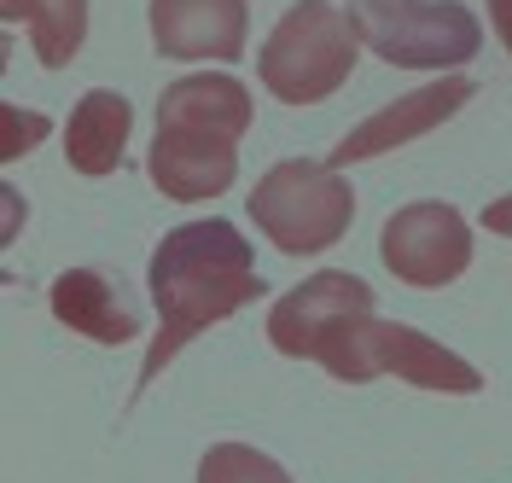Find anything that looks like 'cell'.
Returning a JSON list of instances; mask_svg holds the SVG:
<instances>
[{
	"mask_svg": "<svg viewBox=\"0 0 512 483\" xmlns=\"http://www.w3.org/2000/svg\"><path fill=\"white\" fill-rule=\"evenodd\" d=\"M146 291L158 303V338L140 367V390L158 379L175 355L187 350L204 326L239 315L251 297H262V274H256L251 239L233 222L210 216V222H187L163 233L152 268H146Z\"/></svg>",
	"mask_w": 512,
	"mask_h": 483,
	"instance_id": "cell-1",
	"label": "cell"
},
{
	"mask_svg": "<svg viewBox=\"0 0 512 483\" xmlns=\"http://www.w3.org/2000/svg\"><path fill=\"white\" fill-rule=\"evenodd\" d=\"M251 88L227 70L181 76L158 99V134L146 152V175L175 204L222 198L239 181V140L251 129Z\"/></svg>",
	"mask_w": 512,
	"mask_h": 483,
	"instance_id": "cell-2",
	"label": "cell"
},
{
	"mask_svg": "<svg viewBox=\"0 0 512 483\" xmlns=\"http://www.w3.org/2000/svg\"><path fill=\"white\" fill-rule=\"evenodd\" d=\"M315 361L344 379V385H367V379H408L419 390H443V396H478L483 373L466 355L431 344L419 326L402 321H379V315H350V321L326 326V338L315 344Z\"/></svg>",
	"mask_w": 512,
	"mask_h": 483,
	"instance_id": "cell-3",
	"label": "cell"
},
{
	"mask_svg": "<svg viewBox=\"0 0 512 483\" xmlns=\"http://www.w3.org/2000/svg\"><path fill=\"white\" fill-rule=\"evenodd\" d=\"M355 53H361V35L350 12H338L332 0H291L274 35L262 41L256 70L280 105H320L350 82Z\"/></svg>",
	"mask_w": 512,
	"mask_h": 483,
	"instance_id": "cell-4",
	"label": "cell"
},
{
	"mask_svg": "<svg viewBox=\"0 0 512 483\" xmlns=\"http://www.w3.org/2000/svg\"><path fill=\"white\" fill-rule=\"evenodd\" d=\"M251 222L268 233L274 251L315 257V251H332L350 233L355 187L344 181V169H332V163L286 158L251 187Z\"/></svg>",
	"mask_w": 512,
	"mask_h": 483,
	"instance_id": "cell-5",
	"label": "cell"
},
{
	"mask_svg": "<svg viewBox=\"0 0 512 483\" xmlns=\"http://www.w3.org/2000/svg\"><path fill=\"white\" fill-rule=\"evenodd\" d=\"M355 35L402 70H443L472 65L483 47V24L460 0H350Z\"/></svg>",
	"mask_w": 512,
	"mask_h": 483,
	"instance_id": "cell-6",
	"label": "cell"
},
{
	"mask_svg": "<svg viewBox=\"0 0 512 483\" xmlns=\"http://www.w3.org/2000/svg\"><path fill=\"white\" fill-rule=\"evenodd\" d=\"M379 257L408 286H425V291L448 286V280H460L472 268V227L454 204L419 198V204H402L396 216H384Z\"/></svg>",
	"mask_w": 512,
	"mask_h": 483,
	"instance_id": "cell-7",
	"label": "cell"
},
{
	"mask_svg": "<svg viewBox=\"0 0 512 483\" xmlns=\"http://www.w3.org/2000/svg\"><path fill=\"white\" fill-rule=\"evenodd\" d=\"M350 315H373V286L361 274H344V268H320L268 309V344L291 361H315V344L326 338V326L350 321Z\"/></svg>",
	"mask_w": 512,
	"mask_h": 483,
	"instance_id": "cell-8",
	"label": "cell"
},
{
	"mask_svg": "<svg viewBox=\"0 0 512 483\" xmlns=\"http://www.w3.org/2000/svg\"><path fill=\"white\" fill-rule=\"evenodd\" d=\"M472 94H478V88H472V76H443V82H431V88H414V94L390 99V105H379L367 123H355V129L332 146V158H326V163H332V169H350V163L384 158V152L408 146V140H419V134L443 129V123Z\"/></svg>",
	"mask_w": 512,
	"mask_h": 483,
	"instance_id": "cell-9",
	"label": "cell"
},
{
	"mask_svg": "<svg viewBox=\"0 0 512 483\" xmlns=\"http://www.w3.org/2000/svg\"><path fill=\"white\" fill-rule=\"evenodd\" d=\"M152 47L163 59H222L245 53L251 12L245 0H152Z\"/></svg>",
	"mask_w": 512,
	"mask_h": 483,
	"instance_id": "cell-10",
	"label": "cell"
},
{
	"mask_svg": "<svg viewBox=\"0 0 512 483\" xmlns=\"http://www.w3.org/2000/svg\"><path fill=\"white\" fill-rule=\"evenodd\" d=\"M47 303H53V321L82 332V338H94V344H134L140 338V309L123 303V291L111 286L105 274H94V268L59 274L53 291H47Z\"/></svg>",
	"mask_w": 512,
	"mask_h": 483,
	"instance_id": "cell-11",
	"label": "cell"
},
{
	"mask_svg": "<svg viewBox=\"0 0 512 483\" xmlns=\"http://www.w3.org/2000/svg\"><path fill=\"white\" fill-rule=\"evenodd\" d=\"M128 129H134V111H128L123 94L111 88H88L76 99L70 123H64V158L76 175H111L123 163V146H128Z\"/></svg>",
	"mask_w": 512,
	"mask_h": 483,
	"instance_id": "cell-12",
	"label": "cell"
},
{
	"mask_svg": "<svg viewBox=\"0 0 512 483\" xmlns=\"http://www.w3.org/2000/svg\"><path fill=\"white\" fill-rule=\"evenodd\" d=\"M0 12L30 30L41 70H64L88 41V0H0Z\"/></svg>",
	"mask_w": 512,
	"mask_h": 483,
	"instance_id": "cell-13",
	"label": "cell"
},
{
	"mask_svg": "<svg viewBox=\"0 0 512 483\" xmlns=\"http://www.w3.org/2000/svg\"><path fill=\"white\" fill-rule=\"evenodd\" d=\"M198 483H291L280 460H268L262 449L245 443H216L198 460Z\"/></svg>",
	"mask_w": 512,
	"mask_h": 483,
	"instance_id": "cell-14",
	"label": "cell"
},
{
	"mask_svg": "<svg viewBox=\"0 0 512 483\" xmlns=\"http://www.w3.org/2000/svg\"><path fill=\"white\" fill-rule=\"evenodd\" d=\"M53 134V123L41 111H24V105H0V158H18Z\"/></svg>",
	"mask_w": 512,
	"mask_h": 483,
	"instance_id": "cell-15",
	"label": "cell"
},
{
	"mask_svg": "<svg viewBox=\"0 0 512 483\" xmlns=\"http://www.w3.org/2000/svg\"><path fill=\"white\" fill-rule=\"evenodd\" d=\"M483 227H489V233H501V239H512V193L495 198V204H483Z\"/></svg>",
	"mask_w": 512,
	"mask_h": 483,
	"instance_id": "cell-16",
	"label": "cell"
},
{
	"mask_svg": "<svg viewBox=\"0 0 512 483\" xmlns=\"http://www.w3.org/2000/svg\"><path fill=\"white\" fill-rule=\"evenodd\" d=\"M489 24L501 35V47L512 53V0H489Z\"/></svg>",
	"mask_w": 512,
	"mask_h": 483,
	"instance_id": "cell-17",
	"label": "cell"
}]
</instances>
